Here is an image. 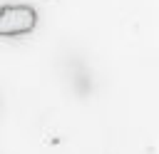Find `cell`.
I'll return each instance as SVG.
<instances>
[{"mask_svg":"<svg viewBox=\"0 0 159 154\" xmlns=\"http://www.w3.org/2000/svg\"><path fill=\"white\" fill-rule=\"evenodd\" d=\"M37 25V10L32 5H2L0 7V37H17L32 32Z\"/></svg>","mask_w":159,"mask_h":154,"instance_id":"1","label":"cell"}]
</instances>
